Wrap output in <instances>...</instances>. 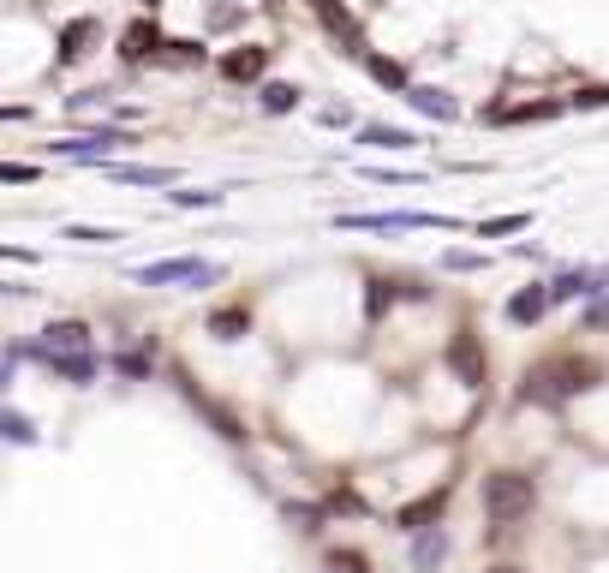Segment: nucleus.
Segmentation results:
<instances>
[{"label": "nucleus", "instance_id": "obj_37", "mask_svg": "<svg viewBox=\"0 0 609 573\" xmlns=\"http://www.w3.org/2000/svg\"><path fill=\"white\" fill-rule=\"evenodd\" d=\"M604 287H609V270H598V293H604Z\"/></svg>", "mask_w": 609, "mask_h": 573}, {"label": "nucleus", "instance_id": "obj_4", "mask_svg": "<svg viewBox=\"0 0 609 573\" xmlns=\"http://www.w3.org/2000/svg\"><path fill=\"white\" fill-rule=\"evenodd\" d=\"M12 359H36V365H48L55 377L79 382V389L96 377V353H43V341H24V347H12Z\"/></svg>", "mask_w": 609, "mask_h": 573}, {"label": "nucleus", "instance_id": "obj_33", "mask_svg": "<svg viewBox=\"0 0 609 573\" xmlns=\"http://www.w3.org/2000/svg\"><path fill=\"white\" fill-rule=\"evenodd\" d=\"M0 180H7V186H24V180H36V168H24V162H0Z\"/></svg>", "mask_w": 609, "mask_h": 573}, {"label": "nucleus", "instance_id": "obj_16", "mask_svg": "<svg viewBox=\"0 0 609 573\" xmlns=\"http://www.w3.org/2000/svg\"><path fill=\"white\" fill-rule=\"evenodd\" d=\"M156 60L162 67H203V43H192V36H162V48H156Z\"/></svg>", "mask_w": 609, "mask_h": 573}, {"label": "nucleus", "instance_id": "obj_38", "mask_svg": "<svg viewBox=\"0 0 609 573\" xmlns=\"http://www.w3.org/2000/svg\"><path fill=\"white\" fill-rule=\"evenodd\" d=\"M490 573H526V568H490Z\"/></svg>", "mask_w": 609, "mask_h": 573}, {"label": "nucleus", "instance_id": "obj_25", "mask_svg": "<svg viewBox=\"0 0 609 573\" xmlns=\"http://www.w3.org/2000/svg\"><path fill=\"white\" fill-rule=\"evenodd\" d=\"M174 210H222V191H168Z\"/></svg>", "mask_w": 609, "mask_h": 573}, {"label": "nucleus", "instance_id": "obj_21", "mask_svg": "<svg viewBox=\"0 0 609 573\" xmlns=\"http://www.w3.org/2000/svg\"><path fill=\"white\" fill-rule=\"evenodd\" d=\"M0 437H7L12 449H31V442H36V425L24 413H12V406H0Z\"/></svg>", "mask_w": 609, "mask_h": 573}, {"label": "nucleus", "instance_id": "obj_10", "mask_svg": "<svg viewBox=\"0 0 609 573\" xmlns=\"http://www.w3.org/2000/svg\"><path fill=\"white\" fill-rule=\"evenodd\" d=\"M263 72H270V48H258V43H246V48H234V55H222V79H227V84H258Z\"/></svg>", "mask_w": 609, "mask_h": 573}, {"label": "nucleus", "instance_id": "obj_32", "mask_svg": "<svg viewBox=\"0 0 609 573\" xmlns=\"http://www.w3.org/2000/svg\"><path fill=\"white\" fill-rule=\"evenodd\" d=\"M114 371H120V377H150V359H144V353H120V359H114Z\"/></svg>", "mask_w": 609, "mask_h": 573}, {"label": "nucleus", "instance_id": "obj_11", "mask_svg": "<svg viewBox=\"0 0 609 573\" xmlns=\"http://www.w3.org/2000/svg\"><path fill=\"white\" fill-rule=\"evenodd\" d=\"M96 36H101V19H79V24H67V31H60L55 60H60V67H79V60L96 48Z\"/></svg>", "mask_w": 609, "mask_h": 573}, {"label": "nucleus", "instance_id": "obj_30", "mask_svg": "<svg viewBox=\"0 0 609 573\" xmlns=\"http://www.w3.org/2000/svg\"><path fill=\"white\" fill-rule=\"evenodd\" d=\"M287 520H294L299 532H317L323 526V508H304V502H287Z\"/></svg>", "mask_w": 609, "mask_h": 573}, {"label": "nucleus", "instance_id": "obj_15", "mask_svg": "<svg viewBox=\"0 0 609 573\" xmlns=\"http://www.w3.org/2000/svg\"><path fill=\"white\" fill-rule=\"evenodd\" d=\"M544 311H550V282H544V287H520L514 299H507V323H520V329H532Z\"/></svg>", "mask_w": 609, "mask_h": 573}, {"label": "nucleus", "instance_id": "obj_7", "mask_svg": "<svg viewBox=\"0 0 609 573\" xmlns=\"http://www.w3.org/2000/svg\"><path fill=\"white\" fill-rule=\"evenodd\" d=\"M120 144H132V132H84V138H60V144H48V150H55V156H72V162H101Z\"/></svg>", "mask_w": 609, "mask_h": 573}, {"label": "nucleus", "instance_id": "obj_20", "mask_svg": "<svg viewBox=\"0 0 609 573\" xmlns=\"http://www.w3.org/2000/svg\"><path fill=\"white\" fill-rule=\"evenodd\" d=\"M258 102H263V114H294L299 108V84L275 79V84H263V91H258Z\"/></svg>", "mask_w": 609, "mask_h": 573}, {"label": "nucleus", "instance_id": "obj_31", "mask_svg": "<svg viewBox=\"0 0 609 573\" xmlns=\"http://www.w3.org/2000/svg\"><path fill=\"white\" fill-rule=\"evenodd\" d=\"M239 24H246L239 7H210V31H239Z\"/></svg>", "mask_w": 609, "mask_h": 573}, {"label": "nucleus", "instance_id": "obj_5", "mask_svg": "<svg viewBox=\"0 0 609 573\" xmlns=\"http://www.w3.org/2000/svg\"><path fill=\"white\" fill-rule=\"evenodd\" d=\"M311 12H317V24H323V31L335 36V43L347 48L353 60H365V31H359V19H353L341 0H311Z\"/></svg>", "mask_w": 609, "mask_h": 573}, {"label": "nucleus", "instance_id": "obj_24", "mask_svg": "<svg viewBox=\"0 0 609 573\" xmlns=\"http://www.w3.org/2000/svg\"><path fill=\"white\" fill-rule=\"evenodd\" d=\"M60 239H72V246H79V239H84V246H114V239H126V234H120V227H91V222H72Z\"/></svg>", "mask_w": 609, "mask_h": 573}, {"label": "nucleus", "instance_id": "obj_13", "mask_svg": "<svg viewBox=\"0 0 609 573\" xmlns=\"http://www.w3.org/2000/svg\"><path fill=\"white\" fill-rule=\"evenodd\" d=\"M43 353H91V329L72 323V317H55L43 329Z\"/></svg>", "mask_w": 609, "mask_h": 573}, {"label": "nucleus", "instance_id": "obj_17", "mask_svg": "<svg viewBox=\"0 0 609 573\" xmlns=\"http://www.w3.org/2000/svg\"><path fill=\"white\" fill-rule=\"evenodd\" d=\"M108 174L126 186H174V168H144V162H108Z\"/></svg>", "mask_w": 609, "mask_h": 573}, {"label": "nucleus", "instance_id": "obj_9", "mask_svg": "<svg viewBox=\"0 0 609 573\" xmlns=\"http://www.w3.org/2000/svg\"><path fill=\"white\" fill-rule=\"evenodd\" d=\"M442 514H449V484L430 490V496H418V502H406L395 514V526L401 532H425V526H442Z\"/></svg>", "mask_w": 609, "mask_h": 573}, {"label": "nucleus", "instance_id": "obj_29", "mask_svg": "<svg viewBox=\"0 0 609 573\" xmlns=\"http://www.w3.org/2000/svg\"><path fill=\"white\" fill-rule=\"evenodd\" d=\"M389 299H395V282H371V293H365V311L383 317V311H389Z\"/></svg>", "mask_w": 609, "mask_h": 573}, {"label": "nucleus", "instance_id": "obj_23", "mask_svg": "<svg viewBox=\"0 0 609 573\" xmlns=\"http://www.w3.org/2000/svg\"><path fill=\"white\" fill-rule=\"evenodd\" d=\"M365 72H371V79L383 84V91H401V96H406V72L395 67V60H383V55H365Z\"/></svg>", "mask_w": 609, "mask_h": 573}, {"label": "nucleus", "instance_id": "obj_22", "mask_svg": "<svg viewBox=\"0 0 609 573\" xmlns=\"http://www.w3.org/2000/svg\"><path fill=\"white\" fill-rule=\"evenodd\" d=\"M359 144H377V150H413L418 138H413V132H401V126H365Z\"/></svg>", "mask_w": 609, "mask_h": 573}, {"label": "nucleus", "instance_id": "obj_8", "mask_svg": "<svg viewBox=\"0 0 609 573\" xmlns=\"http://www.w3.org/2000/svg\"><path fill=\"white\" fill-rule=\"evenodd\" d=\"M156 48H162L156 19H132L120 31V60H126V67H144V60H156Z\"/></svg>", "mask_w": 609, "mask_h": 573}, {"label": "nucleus", "instance_id": "obj_39", "mask_svg": "<svg viewBox=\"0 0 609 573\" xmlns=\"http://www.w3.org/2000/svg\"><path fill=\"white\" fill-rule=\"evenodd\" d=\"M144 7H162V0H144Z\"/></svg>", "mask_w": 609, "mask_h": 573}, {"label": "nucleus", "instance_id": "obj_26", "mask_svg": "<svg viewBox=\"0 0 609 573\" xmlns=\"http://www.w3.org/2000/svg\"><path fill=\"white\" fill-rule=\"evenodd\" d=\"M323 568H329V573H371V562H365L359 550H329Z\"/></svg>", "mask_w": 609, "mask_h": 573}, {"label": "nucleus", "instance_id": "obj_36", "mask_svg": "<svg viewBox=\"0 0 609 573\" xmlns=\"http://www.w3.org/2000/svg\"><path fill=\"white\" fill-rule=\"evenodd\" d=\"M7 382H12V359L0 353V389H7Z\"/></svg>", "mask_w": 609, "mask_h": 573}, {"label": "nucleus", "instance_id": "obj_14", "mask_svg": "<svg viewBox=\"0 0 609 573\" xmlns=\"http://www.w3.org/2000/svg\"><path fill=\"white\" fill-rule=\"evenodd\" d=\"M442 562H449V532H442V526L413 532V568L430 573V568H442Z\"/></svg>", "mask_w": 609, "mask_h": 573}, {"label": "nucleus", "instance_id": "obj_19", "mask_svg": "<svg viewBox=\"0 0 609 573\" xmlns=\"http://www.w3.org/2000/svg\"><path fill=\"white\" fill-rule=\"evenodd\" d=\"M251 329V311L246 305H227V311H210V335L215 341H239Z\"/></svg>", "mask_w": 609, "mask_h": 573}, {"label": "nucleus", "instance_id": "obj_27", "mask_svg": "<svg viewBox=\"0 0 609 573\" xmlns=\"http://www.w3.org/2000/svg\"><path fill=\"white\" fill-rule=\"evenodd\" d=\"M485 251H442V270H461V275H473V270H485Z\"/></svg>", "mask_w": 609, "mask_h": 573}, {"label": "nucleus", "instance_id": "obj_34", "mask_svg": "<svg viewBox=\"0 0 609 573\" xmlns=\"http://www.w3.org/2000/svg\"><path fill=\"white\" fill-rule=\"evenodd\" d=\"M574 108H609V91H604V84H592V91L574 96Z\"/></svg>", "mask_w": 609, "mask_h": 573}, {"label": "nucleus", "instance_id": "obj_18", "mask_svg": "<svg viewBox=\"0 0 609 573\" xmlns=\"http://www.w3.org/2000/svg\"><path fill=\"white\" fill-rule=\"evenodd\" d=\"M562 114V102H526V108H490V120L497 126H526V120H556Z\"/></svg>", "mask_w": 609, "mask_h": 573}, {"label": "nucleus", "instance_id": "obj_12", "mask_svg": "<svg viewBox=\"0 0 609 573\" xmlns=\"http://www.w3.org/2000/svg\"><path fill=\"white\" fill-rule=\"evenodd\" d=\"M406 102H413L418 114H425V120H461V102H454L449 91H437V84H406Z\"/></svg>", "mask_w": 609, "mask_h": 573}, {"label": "nucleus", "instance_id": "obj_6", "mask_svg": "<svg viewBox=\"0 0 609 573\" xmlns=\"http://www.w3.org/2000/svg\"><path fill=\"white\" fill-rule=\"evenodd\" d=\"M449 371L466 382V389H485V347H478V335H454L449 341Z\"/></svg>", "mask_w": 609, "mask_h": 573}, {"label": "nucleus", "instance_id": "obj_1", "mask_svg": "<svg viewBox=\"0 0 609 573\" xmlns=\"http://www.w3.org/2000/svg\"><path fill=\"white\" fill-rule=\"evenodd\" d=\"M598 389V365L580 359V353H568V359H550L544 371L526 377V401L538 394V401H568V394H586Z\"/></svg>", "mask_w": 609, "mask_h": 573}, {"label": "nucleus", "instance_id": "obj_28", "mask_svg": "<svg viewBox=\"0 0 609 573\" xmlns=\"http://www.w3.org/2000/svg\"><path fill=\"white\" fill-rule=\"evenodd\" d=\"M526 222H532V215H497V222H485L478 234H485V239H502V234H520Z\"/></svg>", "mask_w": 609, "mask_h": 573}, {"label": "nucleus", "instance_id": "obj_2", "mask_svg": "<svg viewBox=\"0 0 609 573\" xmlns=\"http://www.w3.org/2000/svg\"><path fill=\"white\" fill-rule=\"evenodd\" d=\"M532 502H538V484H532L526 473H490V478H485V514L497 520V526H514V520H526Z\"/></svg>", "mask_w": 609, "mask_h": 573}, {"label": "nucleus", "instance_id": "obj_35", "mask_svg": "<svg viewBox=\"0 0 609 573\" xmlns=\"http://www.w3.org/2000/svg\"><path fill=\"white\" fill-rule=\"evenodd\" d=\"M329 508H341V514H365V502L353 490H335V496H329Z\"/></svg>", "mask_w": 609, "mask_h": 573}, {"label": "nucleus", "instance_id": "obj_3", "mask_svg": "<svg viewBox=\"0 0 609 573\" xmlns=\"http://www.w3.org/2000/svg\"><path fill=\"white\" fill-rule=\"evenodd\" d=\"M138 282H144V287H186V293H198V287L222 282V263H210V258H162V263H144Z\"/></svg>", "mask_w": 609, "mask_h": 573}]
</instances>
